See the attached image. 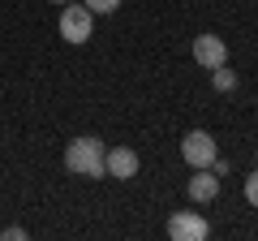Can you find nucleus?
I'll use <instances>...</instances> for the list:
<instances>
[{"mask_svg":"<svg viewBox=\"0 0 258 241\" xmlns=\"http://www.w3.org/2000/svg\"><path fill=\"white\" fill-rule=\"evenodd\" d=\"M103 155H108V147H103L95 134H82V138H74L69 147H64V168L74 176H86V181H99L103 172Z\"/></svg>","mask_w":258,"mask_h":241,"instance_id":"1","label":"nucleus"},{"mask_svg":"<svg viewBox=\"0 0 258 241\" xmlns=\"http://www.w3.org/2000/svg\"><path fill=\"white\" fill-rule=\"evenodd\" d=\"M91 35H95V13L86 5H78V0H69L60 9V39L64 43H86Z\"/></svg>","mask_w":258,"mask_h":241,"instance_id":"2","label":"nucleus"},{"mask_svg":"<svg viewBox=\"0 0 258 241\" xmlns=\"http://www.w3.org/2000/svg\"><path fill=\"white\" fill-rule=\"evenodd\" d=\"M215 155H220V151H215V138L207 130H189L181 138V159L189 168H211L215 164Z\"/></svg>","mask_w":258,"mask_h":241,"instance_id":"3","label":"nucleus"},{"mask_svg":"<svg viewBox=\"0 0 258 241\" xmlns=\"http://www.w3.org/2000/svg\"><path fill=\"white\" fill-rule=\"evenodd\" d=\"M207 232H211V224L198 211H176L172 220H168V237L172 241H207Z\"/></svg>","mask_w":258,"mask_h":241,"instance_id":"4","label":"nucleus"},{"mask_svg":"<svg viewBox=\"0 0 258 241\" xmlns=\"http://www.w3.org/2000/svg\"><path fill=\"white\" fill-rule=\"evenodd\" d=\"M103 172L116 176V181L138 176V151H134V147H112L108 155H103Z\"/></svg>","mask_w":258,"mask_h":241,"instance_id":"5","label":"nucleus"},{"mask_svg":"<svg viewBox=\"0 0 258 241\" xmlns=\"http://www.w3.org/2000/svg\"><path fill=\"white\" fill-rule=\"evenodd\" d=\"M194 61H198L203 69L224 65V61H228V47H224V39H220V35H198V39H194Z\"/></svg>","mask_w":258,"mask_h":241,"instance_id":"6","label":"nucleus"},{"mask_svg":"<svg viewBox=\"0 0 258 241\" xmlns=\"http://www.w3.org/2000/svg\"><path fill=\"white\" fill-rule=\"evenodd\" d=\"M185 194H189L194 203H215V194H220V176H215L211 168H194Z\"/></svg>","mask_w":258,"mask_h":241,"instance_id":"7","label":"nucleus"},{"mask_svg":"<svg viewBox=\"0 0 258 241\" xmlns=\"http://www.w3.org/2000/svg\"><path fill=\"white\" fill-rule=\"evenodd\" d=\"M211 82H215V91H237V74H232V69H224V65L211 69Z\"/></svg>","mask_w":258,"mask_h":241,"instance_id":"8","label":"nucleus"},{"mask_svg":"<svg viewBox=\"0 0 258 241\" xmlns=\"http://www.w3.org/2000/svg\"><path fill=\"white\" fill-rule=\"evenodd\" d=\"M82 5H86L91 13H116V9H120V0H82Z\"/></svg>","mask_w":258,"mask_h":241,"instance_id":"9","label":"nucleus"},{"mask_svg":"<svg viewBox=\"0 0 258 241\" xmlns=\"http://www.w3.org/2000/svg\"><path fill=\"white\" fill-rule=\"evenodd\" d=\"M245 198H249V207H258V168L245 176Z\"/></svg>","mask_w":258,"mask_h":241,"instance_id":"10","label":"nucleus"},{"mask_svg":"<svg viewBox=\"0 0 258 241\" xmlns=\"http://www.w3.org/2000/svg\"><path fill=\"white\" fill-rule=\"evenodd\" d=\"M0 237H5V241H26V228H18V224H13V228H5Z\"/></svg>","mask_w":258,"mask_h":241,"instance_id":"11","label":"nucleus"},{"mask_svg":"<svg viewBox=\"0 0 258 241\" xmlns=\"http://www.w3.org/2000/svg\"><path fill=\"white\" fill-rule=\"evenodd\" d=\"M56 5H69V0H56Z\"/></svg>","mask_w":258,"mask_h":241,"instance_id":"12","label":"nucleus"}]
</instances>
